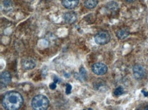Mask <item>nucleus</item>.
Returning a JSON list of instances; mask_svg holds the SVG:
<instances>
[{"label": "nucleus", "instance_id": "16", "mask_svg": "<svg viewBox=\"0 0 148 110\" xmlns=\"http://www.w3.org/2000/svg\"><path fill=\"white\" fill-rule=\"evenodd\" d=\"M59 81H60L59 78H57V77H54V82L57 84V83Z\"/></svg>", "mask_w": 148, "mask_h": 110}, {"label": "nucleus", "instance_id": "9", "mask_svg": "<svg viewBox=\"0 0 148 110\" xmlns=\"http://www.w3.org/2000/svg\"><path fill=\"white\" fill-rule=\"evenodd\" d=\"M36 62L32 59H25L22 61V66L25 69H32L36 67Z\"/></svg>", "mask_w": 148, "mask_h": 110}, {"label": "nucleus", "instance_id": "15", "mask_svg": "<svg viewBox=\"0 0 148 110\" xmlns=\"http://www.w3.org/2000/svg\"><path fill=\"white\" fill-rule=\"evenodd\" d=\"M56 86H57V85H56V83H55L54 82L53 83H51V84L49 85V87L51 89H52V90H54L56 88Z\"/></svg>", "mask_w": 148, "mask_h": 110}, {"label": "nucleus", "instance_id": "7", "mask_svg": "<svg viewBox=\"0 0 148 110\" xmlns=\"http://www.w3.org/2000/svg\"><path fill=\"white\" fill-rule=\"evenodd\" d=\"M79 0H62V5L66 9L72 10L75 8L79 4Z\"/></svg>", "mask_w": 148, "mask_h": 110}, {"label": "nucleus", "instance_id": "1", "mask_svg": "<svg viewBox=\"0 0 148 110\" xmlns=\"http://www.w3.org/2000/svg\"><path fill=\"white\" fill-rule=\"evenodd\" d=\"M23 103V99L21 94L15 91L7 93L2 99V105L7 110H19Z\"/></svg>", "mask_w": 148, "mask_h": 110}, {"label": "nucleus", "instance_id": "17", "mask_svg": "<svg viewBox=\"0 0 148 110\" xmlns=\"http://www.w3.org/2000/svg\"><path fill=\"white\" fill-rule=\"evenodd\" d=\"M142 93H143V94H144V96H145V97H148V92H145V91L142 90Z\"/></svg>", "mask_w": 148, "mask_h": 110}, {"label": "nucleus", "instance_id": "18", "mask_svg": "<svg viewBox=\"0 0 148 110\" xmlns=\"http://www.w3.org/2000/svg\"><path fill=\"white\" fill-rule=\"evenodd\" d=\"M127 2H133V1H134L135 0H126Z\"/></svg>", "mask_w": 148, "mask_h": 110}, {"label": "nucleus", "instance_id": "14", "mask_svg": "<svg viewBox=\"0 0 148 110\" xmlns=\"http://www.w3.org/2000/svg\"><path fill=\"white\" fill-rule=\"evenodd\" d=\"M71 90H72V86L70 84H66V94H70L71 93Z\"/></svg>", "mask_w": 148, "mask_h": 110}, {"label": "nucleus", "instance_id": "10", "mask_svg": "<svg viewBox=\"0 0 148 110\" xmlns=\"http://www.w3.org/2000/svg\"><path fill=\"white\" fill-rule=\"evenodd\" d=\"M129 31L126 29H121L117 31L116 35L117 37L120 39H124L129 35Z\"/></svg>", "mask_w": 148, "mask_h": 110}, {"label": "nucleus", "instance_id": "6", "mask_svg": "<svg viewBox=\"0 0 148 110\" xmlns=\"http://www.w3.org/2000/svg\"><path fill=\"white\" fill-rule=\"evenodd\" d=\"M1 86L5 87L11 82V75L9 72H4L1 74Z\"/></svg>", "mask_w": 148, "mask_h": 110}, {"label": "nucleus", "instance_id": "12", "mask_svg": "<svg viewBox=\"0 0 148 110\" xmlns=\"http://www.w3.org/2000/svg\"><path fill=\"white\" fill-rule=\"evenodd\" d=\"M118 4L115 2V1H111V2H110L108 4V5H107V7H108V8H109L110 10H117V8H118Z\"/></svg>", "mask_w": 148, "mask_h": 110}, {"label": "nucleus", "instance_id": "20", "mask_svg": "<svg viewBox=\"0 0 148 110\" xmlns=\"http://www.w3.org/2000/svg\"><path fill=\"white\" fill-rule=\"evenodd\" d=\"M89 110H92V109H89Z\"/></svg>", "mask_w": 148, "mask_h": 110}, {"label": "nucleus", "instance_id": "5", "mask_svg": "<svg viewBox=\"0 0 148 110\" xmlns=\"http://www.w3.org/2000/svg\"><path fill=\"white\" fill-rule=\"evenodd\" d=\"M145 71L144 68L141 65H136L133 67V75L134 77L137 80L142 79L143 77L145 76Z\"/></svg>", "mask_w": 148, "mask_h": 110}, {"label": "nucleus", "instance_id": "11", "mask_svg": "<svg viewBox=\"0 0 148 110\" xmlns=\"http://www.w3.org/2000/svg\"><path fill=\"white\" fill-rule=\"evenodd\" d=\"M85 6L88 9H93L98 4L97 0H85Z\"/></svg>", "mask_w": 148, "mask_h": 110}, {"label": "nucleus", "instance_id": "13", "mask_svg": "<svg viewBox=\"0 0 148 110\" xmlns=\"http://www.w3.org/2000/svg\"><path fill=\"white\" fill-rule=\"evenodd\" d=\"M123 93H124V89L121 86L117 87L114 91V94L115 96H120V95H121Z\"/></svg>", "mask_w": 148, "mask_h": 110}, {"label": "nucleus", "instance_id": "2", "mask_svg": "<svg viewBox=\"0 0 148 110\" xmlns=\"http://www.w3.org/2000/svg\"><path fill=\"white\" fill-rule=\"evenodd\" d=\"M32 105L34 110H46L49 105V101L44 95L38 94L33 98Z\"/></svg>", "mask_w": 148, "mask_h": 110}, {"label": "nucleus", "instance_id": "19", "mask_svg": "<svg viewBox=\"0 0 148 110\" xmlns=\"http://www.w3.org/2000/svg\"><path fill=\"white\" fill-rule=\"evenodd\" d=\"M145 110H148V106H147V107L145 108Z\"/></svg>", "mask_w": 148, "mask_h": 110}, {"label": "nucleus", "instance_id": "3", "mask_svg": "<svg viewBox=\"0 0 148 110\" xmlns=\"http://www.w3.org/2000/svg\"><path fill=\"white\" fill-rule=\"evenodd\" d=\"M111 39V36L106 31H101L95 35V42L99 45H104L109 43Z\"/></svg>", "mask_w": 148, "mask_h": 110}, {"label": "nucleus", "instance_id": "4", "mask_svg": "<svg viewBox=\"0 0 148 110\" xmlns=\"http://www.w3.org/2000/svg\"><path fill=\"white\" fill-rule=\"evenodd\" d=\"M92 72L95 74H96L98 76H102L107 72L108 68H107V66L103 63H97L92 65Z\"/></svg>", "mask_w": 148, "mask_h": 110}, {"label": "nucleus", "instance_id": "8", "mask_svg": "<svg viewBox=\"0 0 148 110\" xmlns=\"http://www.w3.org/2000/svg\"><path fill=\"white\" fill-rule=\"evenodd\" d=\"M64 19L67 23H74L77 21V15L74 12H67L64 15Z\"/></svg>", "mask_w": 148, "mask_h": 110}]
</instances>
